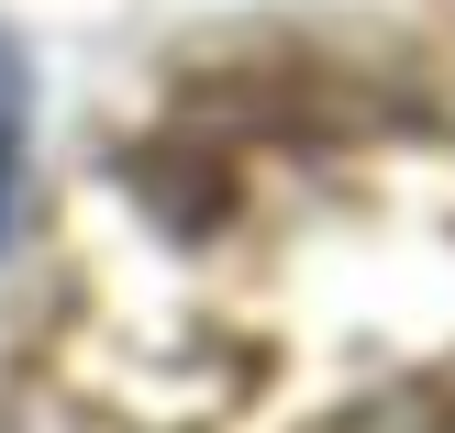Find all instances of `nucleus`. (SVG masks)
I'll return each mask as SVG.
<instances>
[{
    "label": "nucleus",
    "instance_id": "obj_1",
    "mask_svg": "<svg viewBox=\"0 0 455 433\" xmlns=\"http://www.w3.org/2000/svg\"><path fill=\"white\" fill-rule=\"evenodd\" d=\"M22 123H34V78H22V44L0 34V234H12V189H22Z\"/></svg>",
    "mask_w": 455,
    "mask_h": 433
}]
</instances>
